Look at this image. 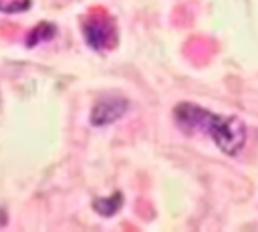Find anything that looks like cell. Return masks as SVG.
<instances>
[{"label":"cell","instance_id":"1","mask_svg":"<svg viewBox=\"0 0 258 232\" xmlns=\"http://www.w3.org/2000/svg\"><path fill=\"white\" fill-rule=\"evenodd\" d=\"M175 123L183 131H202L226 153L236 155L246 143V127L238 117L216 115L194 103H181L173 111Z\"/></svg>","mask_w":258,"mask_h":232},{"label":"cell","instance_id":"2","mask_svg":"<svg viewBox=\"0 0 258 232\" xmlns=\"http://www.w3.org/2000/svg\"><path fill=\"white\" fill-rule=\"evenodd\" d=\"M83 32H85L87 42L93 48H109L115 44V38H117V30H115L113 20L103 16V14L91 16L83 24Z\"/></svg>","mask_w":258,"mask_h":232},{"label":"cell","instance_id":"3","mask_svg":"<svg viewBox=\"0 0 258 232\" xmlns=\"http://www.w3.org/2000/svg\"><path fill=\"white\" fill-rule=\"evenodd\" d=\"M125 111H127V101L125 99H121V97H105L95 105L91 121L95 125H109L115 119H119Z\"/></svg>","mask_w":258,"mask_h":232},{"label":"cell","instance_id":"4","mask_svg":"<svg viewBox=\"0 0 258 232\" xmlns=\"http://www.w3.org/2000/svg\"><path fill=\"white\" fill-rule=\"evenodd\" d=\"M121 194H115L113 198H107V200H103V198H97L95 200V210L99 212V214H103V216H111V214H115L117 212V208L121 206Z\"/></svg>","mask_w":258,"mask_h":232},{"label":"cell","instance_id":"5","mask_svg":"<svg viewBox=\"0 0 258 232\" xmlns=\"http://www.w3.org/2000/svg\"><path fill=\"white\" fill-rule=\"evenodd\" d=\"M28 6L30 0H0V12H8V14L28 10Z\"/></svg>","mask_w":258,"mask_h":232}]
</instances>
